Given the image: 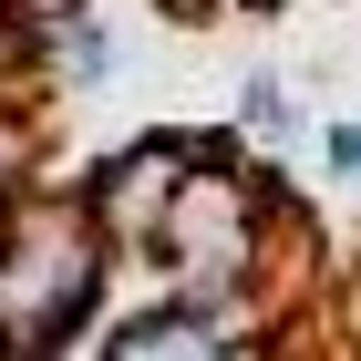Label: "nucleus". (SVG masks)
<instances>
[{
	"mask_svg": "<svg viewBox=\"0 0 361 361\" xmlns=\"http://www.w3.org/2000/svg\"><path fill=\"white\" fill-rule=\"evenodd\" d=\"M186 166H196L186 135H145V145H124V155L83 186L93 238H104V248H145V238H155V207L176 196V176H186Z\"/></svg>",
	"mask_w": 361,
	"mask_h": 361,
	"instance_id": "obj_2",
	"label": "nucleus"
},
{
	"mask_svg": "<svg viewBox=\"0 0 361 361\" xmlns=\"http://www.w3.org/2000/svg\"><path fill=\"white\" fill-rule=\"evenodd\" d=\"M320 166H331V186H351V176H361V124H351V114L320 124Z\"/></svg>",
	"mask_w": 361,
	"mask_h": 361,
	"instance_id": "obj_7",
	"label": "nucleus"
},
{
	"mask_svg": "<svg viewBox=\"0 0 361 361\" xmlns=\"http://www.w3.org/2000/svg\"><path fill=\"white\" fill-rule=\"evenodd\" d=\"M31 186V124H21V104L0 93V207Z\"/></svg>",
	"mask_w": 361,
	"mask_h": 361,
	"instance_id": "obj_6",
	"label": "nucleus"
},
{
	"mask_svg": "<svg viewBox=\"0 0 361 361\" xmlns=\"http://www.w3.org/2000/svg\"><path fill=\"white\" fill-rule=\"evenodd\" d=\"M238 331V320H217V310H196V300H155V310H135L124 331H114V351L104 361H217V341Z\"/></svg>",
	"mask_w": 361,
	"mask_h": 361,
	"instance_id": "obj_3",
	"label": "nucleus"
},
{
	"mask_svg": "<svg viewBox=\"0 0 361 361\" xmlns=\"http://www.w3.org/2000/svg\"><path fill=\"white\" fill-rule=\"evenodd\" d=\"M238 124H248L258 145H289V135H300V114H289V83H279V73H248V83H238Z\"/></svg>",
	"mask_w": 361,
	"mask_h": 361,
	"instance_id": "obj_4",
	"label": "nucleus"
},
{
	"mask_svg": "<svg viewBox=\"0 0 361 361\" xmlns=\"http://www.w3.org/2000/svg\"><path fill=\"white\" fill-rule=\"evenodd\" d=\"M62 73H73V83H104V73H114V31L93 21V11L62 21Z\"/></svg>",
	"mask_w": 361,
	"mask_h": 361,
	"instance_id": "obj_5",
	"label": "nucleus"
},
{
	"mask_svg": "<svg viewBox=\"0 0 361 361\" xmlns=\"http://www.w3.org/2000/svg\"><path fill=\"white\" fill-rule=\"evenodd\" d=\"M104 289V238L83 196H11L0 207V300H11V361H42Z\"/></svg>",
	"mask_w": 361,
	"mask_h": 361,
	"instance_id": "obj_1",
	"label": "nucleus"
}]
</instances>
